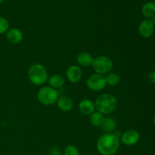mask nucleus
Here are the masks:
<instances>
[{"label":"nucleus","mask_w":155,"mask_h":155,"mask_svg":"<svg viewBox=\"0 0 155 155\" xmlns=\"http://www.w3.org/2000/svg\"><path fill=\"white\" fill-rule=\"evenodd\" d=\"M106 84L110 86H116L120 82V77L117 73L110 72L105 77Z\"/></svg>","instance_id":"18"},{"label":"nucleus","mask_w":155,"mask_h":155,"mask_svg":"<svg viewBox=\"0 0 155 155\" xmlns=\"http://www.w3.org/2000/svg\"><path fill=\"white\" fill-rule=\"evenodd\" d=\"M148 80L152 84H155V71H151L148 76Z\"/></svg>","instance_id":"21"},{"label":"nucleus","mask_w":155,"mask_h":155,"mask_svg":"<svg viewBox=\"0 0 155 155\" xmlns=\"http://www.w3.org/2000/svg\"><path fill=\"white\" fill-rule=\"evenodd\" d=\"M58 92L51 86H43L37 93V98L41 104L44 105H51L57 102Z\"/></svg>","instance_id":"5"},{"label":"nucleus","mask_w":155,"mask_h":155,"mask_svg":"<svg viewBox=\"0 0 155 155\" xmlns=\"http://www.w3.org/2000/svg\"><path fill=\"white\" fill-rule=\"evenodd\" d=\"M92 67L95 71V74L104 75L111 72L114 68V62L107 56H98L94 58Z\"/></svg>","instance_id":"4"},{"label":"nucleus","mask_w":155,"mask_h":155,"mask_svg":"<svg viewBox=\"0 0 155 155\" xmlns=\"http://www.w3.org/2000/svg\"><path fill=\"white\" fill-rule=\"evenodd\" d=\"M86 86L90 90L94 92L101 91L107 86L105 77L98 74H92L88 77L86 80Z\"/></svg>","instance_id":"6"},{"label":"nucleus","mask_w":155,"mask_h":155,"mask_svg":"<svg viewBox=\"0 0 155 155\" xmlns=\"http://www.w3.org/2000/svg\"><path fill=\"white\" fill-rule=\"evenodd\" d=\"M153 1H154V2H155V0H153Z\"/></svg>","instance_id":"25"},{"label":"nucleus","mask_w":155,"mask_h":155,"mask_svg":"<svg viewBox=\"0 0 155 155\" xmlns=\"http://www.w3.org/2000/svg\"><path fill=\"white\" fill-rule=\"evenodd\" d=\"M140 140V134L136 130H129L120 136V141L127 146H133Z\"/></svg>","instance_id":"7"},{"label":"nucleus","mask_w":155,"mask_h":155,"mask_svg":"<svg viewBox=\"0 0 155 155\" xmlns=\"http://www.w3.org/2000/svg\"><path fill=\"white\" fill-rule=\"evenodd\" d=\"M151 21H152V22H153V24H154V25H155V16L153 17L152 18H151Z\"/></svg>","instance_id":"22"},{"label":"nucleus","mask_w":155,"mask_h":155,"mask_svg":"<svg viewBox=\"0 0 155 155\" xmlns=\"http://www.w3.org/2000/svg\"><path fill=\"white\" fill-rule=\"evenodd\" d=\"M79 110L86 116H89L94 111H95V103L89 99H83L79 103Z\"/></svg>","instance_id":"11"},{"label":"nucleus","mask_w":155,"mask_h":155,"mask_svg":"<svg viewBox=\"0 0 155 155\" xmlns=\"http://www.w3.org/2000/svg\"><path fill=\"white\" fill-rule=\"evenodd\" d=\"M103 130L107 133H112L114 130L116 129L117 127V123L114 119L112 117H104V121H103L102 124H101Z\"/></svg>","instance_id":"16"},{"label":"nucleus","mask_w":155,"mask_h":155,"mask_svg":"<svg viewBox=\"0 0 155 155\" xmlns=\"http://www.w3.org/2000/svg\"><path fill=\"white\" fill-rule=\"evenodd\" d=\"M154 66H155V61H154Z\"/></svg>","instance_id":"26"},{"label":"nucleus","mask_w":155,"mask_h":155,"mask_svg":"<svg viewBox=\"0 0 155 155\" xmlns=\"http://www.w3.org/2000/svg\"><path fill=\"white\" fill-rule=\"evenodd\" d=\"M6 39L12 44H19L22 42L24 35L19 29L11 28L6 32Z\"/></svg>","instance_id":"10"},{"label":"nucleus","mask_w":155,"mask_h":155,"mask_svg":"<svg viewBox=\"0 0 155 155\" xmlns=\"http://www.w3.org/2000/svg\"><path fill=\"white\" fill-rule=\"evenodd\" d=\"M153 123L155 124V114L154 115V117H153Z\"/></svg>","instance_id":"23"},{"label":"nucleus","mask_w":155,"mask_h":155,"mask_svg":"<svg viewBox=\"0 0 155 155\" xmlns=\"http://www.w3.org/2000/svg\"><path fill=\"white\" fill-rule=\"evenodd\" d=\"M120 134L119 132L107 133L101 135L97 142V149L102 155H114L120 147Z\"/></svg>","instance_id":"1"},{"label":"nucleus","mask_w":155,"mask_h":155,"mask_svg":"<svg viewBox=\"0 0 155 155\" xmlns=\"http://www.w3.org/2000/svg\"><path fill=\"white\" fill-rule=\"evenodd\" d=\"M66 77L70 83H77L81 80L83 77V71L77 65H71L67 69Z\"/></svg>","instance_id":"9"},{"label":"nucleus","mask_w":155,"mask_h":155,"mask_svg":"<svg viewBox=\"0 0 155 155\" xmlns=\"http://www.w3.org/2000/svg\"><path fill=\"white\" fill-rule=\"evenodd\" d=\"M9 30V23L6 18L0 16V34H4Z\"/></svg>","instance_id":"20"},{"label":"nucleus","mask_w":155,"mask_h":155,"mask_svg":"<svg viewBox=\"0 0 155 155\" xmlns=\"http://www.w3.org/2000/svg\"><path fill=\"white\" fill-rule=\"evenodd\" d=\"M97 111L102 114H109L114 112L117 106L116 97L110 93H104L96 98L95 102Z\"/></svg>","instance_id":"2"},{"label":"nucleus","mask_w":155,"mask_h":155,"mask_svg":"<svg viewBox=\"0 0 155 155\" xmlns=\"http://www.w3.org/2000/svg\"><path fill=\"white\" fill-rule=\"evenodd\" d=\"M139 33L143 38H149L154 32V24L151 19H145L139 24Z\"/></svg>","instance_id":"8"},{"label":"nucleus","mask_w":155,"mask_h":155,"mask_svg":"<svg viewBox=\"0 0 155 155\" xmlns=\"http://www.w3.org/2000/svg\"><path fill=\"white\" fill-rule=\"evenodd\" d=\"M94 58L92 54L89 52H80L77 56V61L81 66L88 68L89 66H92V62H93Z\"/></svg>","instance_id":"13"},{"label":"nucleus","mask_w":155,"mask_h":155,"mask_svg":"<svg viewBox=\"0 0 155 155\" xmlns=\"http://www.w3.org/2000/svg\"><path fill=\"white\" fill-rule=\"evenodd\" d=\"M27 76L30 83L36 86H42L48 82V74L45 67L41 64H33L30 67Z\"/></svg>","instance_id":"3"},{"label":"nucleus","mask_w":155,"mask_h":155,"mask_svg":"<svg viewBox=\"0 0 155 155\" xmlns=\"http://www.w3.org/2000/svg\"><path fill=\"white\" fill-rule=\"evenodd\" d=\"M57 105L61 110L64 112L70 111L72 110L74 107L73 100L68 96H61L59 97L57 101Z\"/></svg>","instance_id":"12"},{"label":"nucleus","mask_w":155,"mask_h":155,"mask_svg":"<svg viewBox=\"0 0 155 155\" xmlns=\"http://www.w3.org/2000/svg\"><path fill=\"white\" fill-rule=\"evenodd\" d=\"M48 83L53 89H60L64 85V78L59 74H54L48 77Z\"/></svg>","instance_id":"14"},{"label":"nucleus","mask_w":155,"mask_h":155,"mask_svg":"<svg viewBox=\"0 0 155 155\" xmlns=\"http://www.w3.org/2000/svg\"><path fill=\"white\" fill-rule=\"evenodd\" d=\"M3 2H4V0H0V5H1Z\"/></svg>","instance_id":"24"},{"label":"nucleus","mask_w":155,"mask_h":155,"mask_svg":"<svg viewBox=\"0 0 155 155\" xmlns=\"http://www.w3.org/2000/svg\"><path fill=\"white\" fill-rule=\"evenodd\" d=\"M104 114L98 111H94L89 115V122L94 127H100L104 121Z\"/></svg>","instance_id":"17"},{"label":"nucleus","mask_w":155,"mask_h":155,"mask_svg":"<svg viewBox=\"0 0 155 155\" xmlns=\"http://www.w3.org/2000/svg\"><path fill=\"white\" fill-rule=\"evenodd\" d=\"M64 155H80L79 149L74 145H69L65 147Z\"/></svg>","instance_id":"19"},{"label":"nucleus","mask_w":155,"mask_h":155,"mask_svg":"<svg viewBox=\"0 0 155 155\" xmlns=\"http://www.w3.org/2000/svg\"><path fill=\"white\" fill-rule=\"evenodd\" d=\"M142 14L146 19H151L155 16V2H148L142 8Z\"/></svg>","instance_id":"15"}]
</instances>
